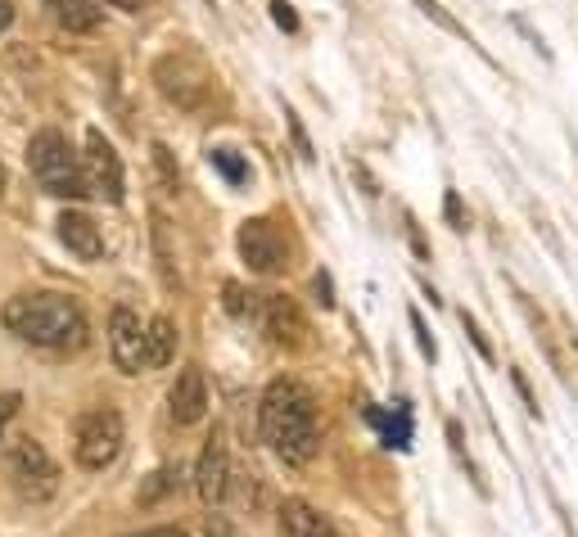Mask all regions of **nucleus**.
I'll return each mask as SVG.
<instances>
[{
    "label": "nucleus",
    "instance_id": "1",
    "mask_svg": "<svg viewBox=\"0 0 578 537\" xmlns=\"http://www.w3.org/2000/svg\"><path fill=\"white\" fill-rule=\"evenodd\" d=\"M258 425H262V443L285 461V465H308L321 447V430H317V402L299 380H271L258 406Z\"/></svg>",
    "mask_w": 578,
    "mask_h": 537
},
{
    "label": "nucleus",
    "instance_id": "2",
    "mask_svg": "<svg viewBox=\"0 0 578 537\" xmlns=\"http://www.w3.org/2000/svg\"><path fill=\"white\" fill-rule=\"evenodd\" d=\"M0 321L23 343L54 348V352H78L91 339V326L69 293H14Z\"/></svg>",
    "mask_w": 578,
    "mask_h": 537
},
{
    "label": "nucleus",
    "instance_id": "3",
    "mask_svg": "<svg viewBox=\"0 0 578 537\" xmlns=\"http://www.w3.org/2000/svg\"><path fill=\"white\" fill-rule=\"evenodd\" d=\"M28 167H32V176L41 182V190L54 195V199H86V195H91V182H86L82 158L69 149V141L54 132V127H45V132L32 136V145H28Z\"/></svg>",
    "mask_w": 578,
    "mask_h": 537
},
{
    "label": "nucleus",
    "instance_id": "4",
    "mask_svg": "<svg viewBox=\"0 0 578 537\" xmlns=\"http://www.w3.org/2000/svg\"><path fill=\"white\" fill-rule=\"evenodd\" d=\"M123 443H127V425L123 415L113 406H91L78 415L73 425V461L82 469H109L113 461L123 456Z\"/></svg>",
    "mask_w": 578,
    "mask_h": 537
},
{
    "label": "nucleus",
    "instance_id": "5",
    "mask_svg": "<svg viewBox=\"0 0 578 537\" xmlns=\"http://www.w3.org/2000/svg\"><path fill=\"white\" fill-rule=\"evenodd\" d=\"M6 474L23 502H50L60 493V465H54L50 452L28 434L6 443Z\"/></svg>",
    "mask_w": 578,
    "mask_h": 537
},
{
    "label": "nucleus",
    "instance_id": "6",
    "mask_svg": "<svg viewBox=\"0 0 578 537\" xmlns=\"http://www.w3.org/2000/svg\"><path fill=\"white\" fill-rule=\"evenodd\" d=\"M254 317H258L262 334H267L276 348H303V343H308V321H303V312H299L295 298H285V293H262Z\"/></svg>",
    "mask_w": 578,
    "mask_h": 537
},
{
    "label": "nucleus",
    "instance_id": "7",
    "mask_svg": "<svg viewBox=\"0 0 578 537\" xmlns=\"http://www.w3.org/2000/svg\"><path fill=\"white\" fill-rule=\"evenodd\" d=\"M109 357L123 375L145 371V321L132 308H113L109 317Z\"/></svg>",
    "mask_w": 578,
    "mask_h": 537
},
{
    "label": "nucleus",
    "instance_id": "8",
    "mask_svg": "<svg viewBox=\"0 0 578 537\" xmlns=\"http://www.w3.org/2000/svg\"><path fill=\"white\" fill-rule=\"evenodd\" d=\"M86 182H91V195L109 199V204H123V163H118V149L104 141V132H86Z\"/></svg>",
    "mask_w": 578,
    "mask_h": 537
},
{
    "label": "nucleus",
    "instance_id": "9",
    "mask_svg": "<svg viewBox=\"0 0 578 537\" xmlns=\"http://www.w3.org/2000/svg\"><path fill=\"white\" fill-rule=\"evenodd\" d=\"M240 258L258 276H276L285 267V235L276 230V221L254 217V221L240 226Z\"/></svg>",
    "mask_w": 578,
    "mask_h": 537
},
{
    "label": "nucleus",
    "instance_id": "10",
    "mask_svg": "<svg viewBox=\"0 0 578 537\" xmlns=\"http://www.w3.org/2000/svg\"><path fill=\"white\" fill-rule=\"evenodd\" d=\"M195 493H199L204 506H221L226 493H230V452H226V434H221V430H213V438H208L204 452H199Z\"/></svg>",
    "mask_w": 578,
    "mask_h": 537
},
{
    "label": "nucleus",
    "instance_id": "11",
    "mask_svg": "<svg viewBox=\"0 0 578 537\" xmlns=\"http://www.w3.org/2000/svg\"><path fill=\"white\" fill-rule=\"evenodd\" d=\"M154 82H158V91L177 109H199L204 95H208L204 73H195L186 59H158V64H154Z\"/></svg>",
    "mask_w": 578,
    "mask_h": 537
},
{
    "label": "nucleus",
    "instance_id": "12",
    "mask_svg": "<svg viewBox=\"0 0 578 537\" xmlns=\"http://www.w3.org/2000/svg\"><path fill=\"white\" fill-rule=\"evenodd\" d=\"M167 411L177 425H199L208 415V380L199 366H186L177 380L167 389Z\"/></svg>",
    "mask_w": 578,
    "mask_h": 537
},
{
    "label": "nucleus",
    "instance_id": "13",
    "mask_svg": "<svg viewBox=\"0 0 578 537\" xmlns=\"http://www.w3.org/2000/svg\"><path fill=\"white\" fill-rule=\"evenodd\" d=\"M280 537H339V528L317 506L289 497V502H280Z\"/></svg>",
    "mask_w": 578,
    "mask_h": 537
},
{
    "label": "nucleus",
    "instance_id": "14",
    "mask_svg": "<svg viewBox=\"0 0 578 537\" xmlns=\"http://www.w3.org/2000/svg\"><path fill=\"white\" fill-rule=\"evenodd\" d=\"M60 240L69 245V254H78L82 262H100L104 258V235L86 213H64L60 217Z\"/></svg>",
    "mask_w": 578,
    "mask_h": 537
},
{
    "label": "nucleus",
    "instance_id": "15",
    "mask_svg": "<svg viewBox=\"0 0 578 537\" xmlns=\"http://www.w3.org/2000/svg\"><path fill=\"white\" fill-rule=\"evenodd\" d=\"M177 321L172 317H154V321H145V371H158V366H167L172 357H177Z\"/></svg>",
    "mask_w": 578,
    "mask_h": 537
},
{
    "label": "nucleus",
    "instance_id": "16",
    "mask_svg": "<svg viewBox=\"0 0 578 537\" xmlns=\"http://www.w3.org/2000/svg\"><path fill=\"white\" fill-rule=\"evenodd\" d=\"M50 10H54V19H60L69 32H91L100 23L95 0H50Z\"/></svg>",
    "mask_w": 578,
    "mask_h": 537
},
{
    "label": "nucleus",
    "instance_id": "17",
    "mask_svg": "<svg viewBox=\"0 0 578 537\" xmlns=\"http://www.w3.org/2000/svg\"><path fill=\"white\" fill-rule=\"evenodd\" d=\"M172 488H182V469H172V465L154 469V474H149V484L141 488V506H154V502H158V497H167Z\"/></svg>",
    "mask_w": 578,
    "mask_h": 537
},
{
    "label": "nucleus",
    "instance_id": "18",
    "mask_svg": "<svg viewBox=\"0 0 578 537\" xmlns=\"http://www.w3.org/2000/svg\"><path fill=\"white\" fill-rule=\"evenodd\" d=\"M154 167H158V176H163L167 195H177V190H182V172H177V163H172V149H167L163 141L154 145Z\"/></svg>",
    "mask_w": 578,
    "mask_h": 537
},
{
    "label": "nucleus",
    "instance_id": "19",
    "mask_svg": "<svg viewBox=\"0 0 578 537\" xmlns=\"http://www.w3.org/2000/svg\"><path fill=\"white\" fill-rule=\"evenodd\" d=\"M208 158H213V167H217V172L226 176V182H230V186H240V182H245V176H249V167H245V163H240L236 154H230V149H213Z\"/></svg>",
    "mask_w": 578,
    "mask_h": 537
},
{
    "label": "nucleus",
    "instance_id": "20",
    "mask_svg": "<svg viewBox=\"0 0 578 537\" xmlns=\"http://www.w3.org/2000/svg\"><path fill=\"white\" fill-rule=\"evenodd\" d=\"M204 537H245V533L236 528V519H230V515L213 510V515L204 519Z\"/></svg>",
    "mask_w": 578,
    "mask_h": 537
},
{
    "label": "nucleus",
    "instance_id": "21",
    "mask_svg": "<svg viewBox=\"0 0 578 537\" xmlns=\"http://www.w3.org/2000/svg\"><path fill=\"white\" fill-rule=\"evenodd\" d=\"M416 6H421V14H430V19L438 23V28H447V32H456V37H466V28H461V23H452V19H447V14L438 10V0H416ZM466 41H471V37H466Z\"/></svg>",
    "mask_w": 578,
    "mask_h": 537
},
{
    "label": "nucleus",
    "instance_id": "22",
    "mask_svg": "<svg viewBox=\"0 0 578 537\" xmlns=\"http://www.w3.org/2000/svg\"><path fill=\"white\" fill-rule=\"evenodd\" d=\"M271 19H276V28H285V32H299V14L285 6V0H271Z\"/></svg>",
    "mask_w": 578,
    "mask_h": 537
},
{
    "label": "nucleus",
    "instance_id": "23",
    "mask_svg": "<svg viewBox=\"0 0 578 537\" xmlns=\"http://www.w3.org/2000/svg\"><path fill=\"white\" fill-rule=\"evenodd\" d=\"M141 537H190L186 528H177V524H158V528H145Z\"/></svg>",
    "mask_w": 578,
    "mask_h": 537
},
{
    "label": "nucleus",
    "instance_id": "24",
    "mask_svg": "<svg viewBox=\"0 0 578 537\" xmlns=\"http://www.w3.org/2000/svg\"><path fill=\"white\" fill-rule=\"evenodd\" d=\"M312 285H317V293H321V308H330V303H334V298H330V276H317Z\"/></svg>",
    "mask_w": 578,
    "mask_h": 537
},
{
    "label": "nucleus",
    "instance_id": "25",
    "mask_svg": "<svg viewBox=\"0 0 578 537\" xmlns=\"http://www.w3.org/2000/svg\"><path fill=\"white\" fill-rule=\"evenodd\" d=\"M14 23V6H10V0H0V32H6Z\"/></svg>",
    "mask_w": 578,
    "mask_h": 537
},
{
    "label": "nucleus",
    "instance_id": "26",
    "mask_svg": "<svg viewBox=\"0 0 578 537\" xmlns=\"http://www.w3.org/2000/svg\"><path fill=\"white\" fill-rule=\"evenodd\" d=\"M104 6H118V10H127V14H136V10H141V0H104Z\"/></svg>",
    "mask_w": 578,
    "mask_h": 537
},
{
    "label": "nucleus",
    "instance_id": "27",
    "mask_svg": "<svg viewBox=\"0 0 578 537\" xmlns=\"http://www.w3.org/2000/svg\"><path fill=\"white\" fill-rule=\"evenodd\" d=\"M447 217L461 226V204H456V195H447Z\"/></svg>",
    "mask_w": 578,
    "mask_h": 537
},
{
    "label": "nucleus",
    "instance_id": "28",
    "mask_svg": "<svg viewBox=\"0 0 578 537\" xmlns=\"http://www.w3.org/2000/svg\"><path fill=\"white\" fill-rule=\"evenodd\" d=\"M6 186H10V176H6V167H0V195H6Z\"/></svg>",
    "mask_w": 578,
    "mask_h": 537
}]
</instances>
